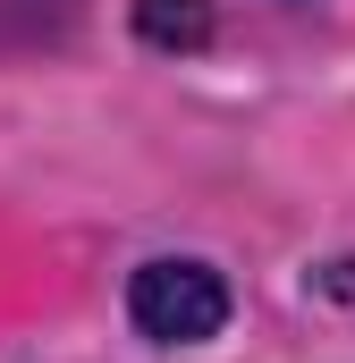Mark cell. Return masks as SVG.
Masks as SVG:
<instances>
[{
	"label": "cell",
	"mask_w": 355,
	"mask_h": 363,
	"mask_svg": "<svg viewBox=\"0 0 355 363\" xmlns=\"http://www.w3.org/2000/svg\"><path fill=\"white\" fill-rule=\"evenodd\" d=\"M127 304H136V330L161 338V347H195V338H212L229 321V287L203 262H144Z\"/></svg>",
	"instance_id": "6da1fadb"
},
{
	"label": "cell",
	"mask_w": 355,
	"mask_h": 363,
	"mask_svg": "<svg viewBox=\"0 0 355 363\" xmlns=\"http://www.w3.org/2000/svg\"><path fill=\"white\" fill-rule=\"evenodd\" d=\"M136 26H144L153 43H186V51H195V43L212 34V17H203V0H144V9H136Z\"/></svg>",
	"instance_id": "7a4b0ae2"
}]
</instances>
